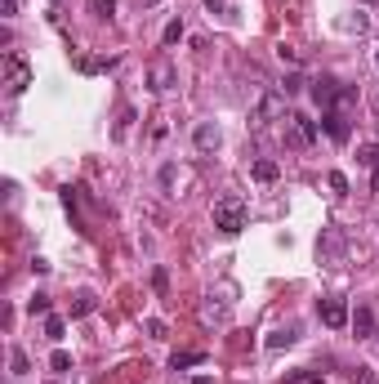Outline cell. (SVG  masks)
Segmentation results:
<instances>
[{"instance_id": "obj_16", "label": "cell", "mask_w": 379, "mask_h": 384, "mask_svg": "<svg viewBox=\"0 0 379 384\" xmlns=\"http://www.w3.org/2000/svg\"><path fill=\"white\" fill-rule=\"evenodd\" d=\"M94 304H99V299H94L90 290H81V295L72 299V317H90V313H94Z\"/></svg>"}, {"instance_id": "obj_25", "label": "cell", "mask_w": 379, "mask_h": 384, "mask_svg": "<svg viewBox=\"0 0 379 384\" xmlns=\"http://www.w3.org/2000/svg\"><path fill=\"white\" fill-rule=\"evenodd\" d=\"M130 121H134V112L125 108V112H121V121H116V139H125V134H130Z\"/></svg>"}, {"instance_id": "obj_2", "label": "cell", "mask_w": 379, "mask_h": 384, "mask_svg": "<svg viewBox=\"0 0 379 384\" xmlns=\"http://www.w3.org/2000/svg\"><path fill=\"white\" fill-rule=\"evenodd\" d=\"M317 143V121L299 117V112H290L286 117V148H295V152H303V148Z\"/></svg>"}, {"instance_id": "obj_13", "label": "cell", "mask_w": 379, "mask_h": 384, "mask_svg": "<svg viewBox=\"0 0 379 384\" xmlns=\"http://www.w3.org/2000/svg\"><path fill=\"white\" fill-rule=\"evenodd\" d=\"M295 340H299L295 326H281V331H272V335H268V349H290Z\"/></svg>"}, {"instance_id": "obj_20", "label": "cell", "mask_w": 379, "mask_h": 384, "mask_svg": "<svg viewBox=\"0 0 379 384\" xmlns=\"http://www.w3.org/2000/svg\"><path fill=\"white\" fill-rule=\"evenodd\" d=\"M50 367H54V371H72V353H68V349H54Z\"/></svg>"}, {"instance_id": "obj_9", "label": "cell", "mask_w": 379, "mask_h": 384, "mask_svg": "<svg viewBox=\"0 0 379 384\" xmlns=\"http://www.w3.org/2000/svg\"><path fill=\"white\" fill-rule=\"evenodd\" d=\"M348 326L357 331V340H371V335L379 331V326H375V308H371V304H357L353 317H348Z\"/></svg>"}, {"instance_id": "obj_1", "label": "cell", "mask_w": 379, "mask_h": 384, "mask_svg": "<svg viewBox=\"0 0 379 384\" xmlns=\"http://www.w3.org/2000/svg\"><path fill=\"white\" fill-rule=\"evenodd\" d=\"M214 228L227 232V237H236L245 228V201L241 196H219L214 201Z\"/></svg>"}, {"instance_id": "obj_21", "label": "cell", "mask_w": 379, "mask_h": 384, "mask_svg": "<svg viewBox=\"0 0 379 384\" xmlns=\"http://www.w3.org/2000/svg\"><path fill=\"white\" fill-rule=\"evenodd\" d=\"M9 367H14V376H23V371H27V353L14 349V353H9Z\"/></svg>"}, {"instance_id": "obj_5", "label": "cell", "mask_w": 379, "mask_h": 384, "mask_svg": "<svg viewBox=\"0 0 379 384\" xmlns=\"http://www.w3.org/2000/svg\"><path fill=\"white\" fill-rule=\"evenodd\" d=\"M174 85H178L174 63H170V59H156V63L147 68V90H152V94H165V90H174Z\"/></svg>"}, {"instance_id": "obj_31", "label": "cell", "mask_w": 379, "mask_h": 384, "mask_svg": "<svg viewBox=\"0 0 379 384\" xmlns=\"http://www.w3.org/2000/svg\"><path fill=\"white\" fill-rule=\"evenodd\" d=\"M375 335H379V331H375Z\"/></svg>"}, {"instance_id": "obj_8", "label": "cell", "mask_w": 379, "mask_h": 384, "mask_svg": "<svg viewBox=\"0 0 379 384\" xmlns=\"http://www.w3.org/2000/svg\"><path fill=\"white\" fill-rule=\"evenodd\" d=\"M317 313H321V322L335 326V331H339V326H348V317H353V313H348V304H344L339 295H326V299L317 304Z\"/></svg>"}, {"instance_id": "obj_15", "label": "cell", "mask_w": 379, "mask_h": 384, "mask_svg": "<svg viewBox=\"0 0 379 384\" xmlns=\"http://www.w3.org/2000/svg\"><path fill=\"white\" fill-rule=\"evenodd\" d=\"M250 174H254L259 183H272L281 170H277V161H268V156H263V161H254V165H250Z\"/></svg>"}, {"instance_id": "obj_3", "label": "cell", "mask_w": 379, "mask_h": 384, "mask_svg": "<svg viewBox=\"0 0 379 384\" xmlns=\"http://www.w3.org/2000/svg\"><path fill=\"white\" fill-rule=\"evenodd\" d=\"M27 85H32V63H27L18 50H9L5 54V90L9 94H23Z\"/></svg>"}, {"instance_id": "obj_7", "label": "cell", "mask_w": 379, "mask_h": 384, "mask_svg": "<svg viewBox=\"0 0 379 384\" xmlns=\"http://www.w3.org/2000/svg\"><path fill=\"white\" fill-rule=\"evenodd\" d=\"M312 99L330 112V108H339V99H344V85H339L335 77H317V81H312Z\"/></svg>"}, {"instance_id": "obj_12", "label": "cell", "mask_w": 379, "mask_h": 384, "mask_svg": "<svg viewBox=\"0 0 379 384\" xmlns=\"http://www.w3.org/2000/svg\"><path fill=\"white\" fill-rule=\"evenodd\" d=\"M357 161L371 165V174H375V192H379V143H366L362 152H357Z\"/></svg>"}, {"instance_id": "obj_18", "label": "cell", "mask_w": 379, "mask_h": 384, "mask_svg": "<svg viewBox=\"0 0 379 384\" xmlns=\"http://www.w3.org/2000/svg\"><path fill=\"white\" fill-rule=\"evenodd\" d=\"M63 331H68V322H63L59 313H50V317H45V335H50V340H63Z\"/></svg>"}, {"instance_id": "obj_6", "label": "cell", "mask_w": 379, "mask_h": 384, "mask_svg": "<svg viewBox=\"0 0 379 384\" xmlns=\"http://www.w3.org/2000/svg\"><path fill=\"white\" fill-rule=\"evenodd\" d=\"M250 121H259V125H268V121H286V94H281V90H272V94H263Z\"/></svg>"}, {"instance_id": "obj_4", "label": "cell", "mask_w": 379, "mask_h": 384, "mask_svg": "<svg viewBox=\"0 0 379 384\" xmlns=\"http://www.w3.org/2000/svg\"><path fill=\"white\" fill-rule=\"evenodd\" d=\"M317 259H321V264H344V232H339V228H321Z\"/></svg>"}, {"instance_id": "obj_26", "label": "cell", "mask_w": 379, "mask_h": 384, "mask_svg": "<svg viewBox=\"0 0 379 384\" xmlns=\"http://www.w3.org/2000/svg\"><path fill=\"white\" fill-rule=\"evenodd\" d=\"M303 90V77H286V85H281V94H299Z\"/></svg>"}, {"instance_id": "obj_30", "label": "cell", "mask_w": 379, "mask_h": 384, "mask_svg": "<svg viewBox=\"0 0 379 384\" xmlns=\"http://www.w3.org/2000/svg\"><path fill=\"white\" fill-rule=\"evenodd\" d=\"M375 68H379V54H375Z\"/></svg>"}, {"instance_id": "obj_17", "label": "cell", "mask_w": 379, "mask_h": 384, "mask_svg": "<svg viewBox=\"0 0 379 384\" xmlns=\"http://www.w3.org/2000/svg\"><path fill=\"white\" fill-rule=\"evenodd\" d=\"M178 41H183V18L165 23V32H161V45H178Z\"/></svg>"}, {"instance_id": "obj_28", "label": "cell", "mask_w": 379, "mask_h": 384, "mask_svg": "<svg viewBox=\"0 0 379 384\" xmlns=\"http://www.w3.org/2000/svg\"><path fill=\"white\" fill-rule=\"evenodd\" d=\"M205 9H227V0H205Z\"/></svg>"}, {"instance_id": "obj_11", "label": "cell", "mask_w": 379, "mask_h": 384, "mask_svg": "<svg viewBox=\"0 0 379 384\" xmlns=\"http://www.w3.org/2000/svg\"><path fill=\"white\" fill-rule=\"evenodd\" d=\"M192 143H196V152H210V148H219V125H214V121H205V125H196Z\"/></svg>"}, {"instance_id": "obj_29", "label": "cell", "mask_w": 379, "mask_h": 384, "mask_svg": "<svg viewBox=\"0 0 379 384\" xmlns=\"http://www.w3.org/2000/svg\"><path fill=\"white\" fill-rule=\"evenodd\" d=\"M143 5H156V0H143Z\"/></svg>"}, {"instance_id": "obj_27", "label": "cell", "mask_w": 379, "mask_h": 384, "mask_svg": "<svg viewBox=\"0 0 379 384\" xmlns=\"http://www.w3.org/2000/svg\"><path fill=\"white\" fill-rule=\"evenodd\" d=\"M18 14V0H5V18H14Z\"/></svg>"}, {"instance_id": "obj_19", "label": "cell", "mask_w": 379, "mask_h": 384, "mask_svg": "<svg viewBox=\"0 0 379 384\" xmlns=\"http://www.w3.org/2000/svg\"><path fill=\"white\" fill-rule=\"evenodd\" d=\"M326 183H330V192H335V196H348V179H344L339 170H330V174H326Z\"/></svg>"}, {"instance_id": "obj_10", "label": "cell", "mask_w": 379, "mask_h": 384, "mask_svg": "<svg viewBox=\"0 0 379 384\" xmlns=\"http://www.w3.org/2000/svg\"><path fill=\"white\" fill-rule=\"evenodd\" d=\"M321 125H326V134L335 139V143H348V112L344 108H330L326 117H321Z\"/></svg>"}, {"instance_id": "obj_24", "label": "cell", "mask_w": 379, "mask_h": 384, "mask_svg": "<svg viewBox=\"0 0 379 384\" xmlns=\"http://www.w3.org/2000/svg\"><path fill=\"white\" fill-rule=\"evenodd\" d=\"M353 384H379V380H375L371 367H357V371H353Z\"/></svg>"}, {"instance_id": "obj_22", "label": "cell", "mask_w": 379, "mask_h": 384, "mask_svg": "<svg viewBox=\"0 0 379 384\" xmlns=\"http://www.w3.org/2000/svg\"><path fill=\"white\" fill-rule=\"evenodd\" d=\"M27 308L41 313V317H50V295H32V304H27Z\"/></svg>"}, {"instance_id": "obj_23", "label": "cell", "mask_w": 379, "mask_h": 384, "mask_svg": "<svg viewBox=\"0 0 379 384\" xmlns=\"http://www.w3.org/2000/svg\"><path fill=\"white\" fill-rule=\"evenodd\" d=\"M116 14V5H112V0H94V18H112Z\"/></svg>"}, {"instance_id": "obj_14", "label": "cell", "mask_w": 379, "mask_h": 384, "mask_svg": "<svg viewBox=\"0 0 379 384\" xmlns=\"http://www.w3.org/2000/svg\"><path fill=\"white\" fill-rule=\"evenodd\" d=\"M201 362H205V353H201V349H187V353H174V358H170V367L183 371V367H201Z\"/></svg>"}]
</instances>
